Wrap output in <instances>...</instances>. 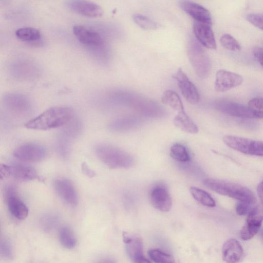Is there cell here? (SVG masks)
I'll return each instance as SVG.
<instances>
[{"mask_svg":"<svg viewBox=\"0 0 263 263\" xmlns=\"http://www.w3.org/2000/svg\"><path fill=\"white\" fill-rule=\"evenodd\" d=\"M98 263H116L115 260L111 258H107L103 259Z\"/></svg>","mask_w":263,"mask_h":263,"instance_id":"cell-39","label":"cell"},{"mask_svg":"<svg viewBox=\"0 0 263 263\" xmlns=\"http://www.w3.org/2000/svg\"><path fill=\"white\" fill-rule=\"evenodd\" d=\"M223 141L230 147L242 153L263 157V141L231 135L224 136Z\"/></svg>","mask_w":263,"mask_h":263,"instance_id":"cell-5","label":"cell"},{"mask_svg":"<svg viewBox=\"0 0 263 263\" xmlns=\"http://www.w3.org/2000/svg\"><path fill=\"white\" fill-rule=\"evenodd\" d=\"M248 107L253 118L263 119V98L255 97L248 102Z\"/></svg>","mask_w":263,"mask_h":263,"instance_id":"cell-30","label":"cell"},{"mask_svg":"<svg viewBox=\"0 0 263 263\" xmlns=\"http://www.w3.org/2000/svg\"><path fill=\"white\" fill-rule=\"evenodd\" d=\"M6 202L11 214L18 220H24L28 215V209L18 196L16 188L8 185L4 191Z\"/></svg>","mask_w":263,"mask_h":263,"instance_id":"cell-7","label":"cell"},{"mask_svg":"<svg viewBox=\"0 0 263 263\" xmlns=\"http://www.w3.org/2000/svg\"><path fill=\"white\" fill-rule=\"evenodd\" d=\"M243 78L239 74L224 69L217 71L214 88L218 92H224L240 85Z\"/></svg>","mask_w":263,"mask_h":263,"instance_id":"cell-12","label":"cell"},{"mask_svg":"<svg viewBox=\"0 0 263 263\" xmlns=\"http://www.w3.org/2000/svg\"><path fill=\"white\" fill-rule=\"evenodd\" d=\"M190 193L193 197L202 205L210 208L215 206V200L205 191L196 187H191Z\"/></svg>","mask_w":263,"mask_h":263,"instance_id":"cell-26","label":"cell"},{"mask_svg":"<svg viewBox=\"0 0 263 263\" xmlns=\"http://www.w3.org/2000/svg\"><path fill=\"white\" fill-rule=\"evenodd\" d=\"M72 31L79 42L86 46L91 48H100L104 45L103 37L96 29L79 25L73 26Z\"/></svg>","mask_w":263,"mask_h":263,"instance_id":"cell-9","label":"cell"},{"mask_svg":"<svg viewBox=\"0 0 263 263\" xmlns=\"http://www.w3.org/2000/svg\"><path fill=\"white\" fill-rule=\"evenodd\" d=\"M134 22L140 28L145 30H155L158 28V24L149 17L140 14H134Z\"/></svg>","mask_w":263,"mask_h":263,"instance_id":"cell-31","label":"cell"},{"mask_svg":"<svg viewBox=\"0 0 263 263\" xmlns=\"http://www.w3.org/2000/svg\"><path fill=\"white\" fill-rule=\"evenodd\" d=\"M214 107L219 111L233 117L241 118H253L248 106L227 100H217Z\"/></svg>","mask_w":263,"mask_h":263,"instance_id":"cell-15","label":"cell"},{"mask_svg":"<svg viewBox=\"0 0 263 263\" xmlns=\"http://www.w3.org/2000/svg\"><path fill=\"white\" fill-rule=\"evenodd\" d=\"M150 201L152 205L161 212H168L172 207V201L166 188L162 185L155 186L149 194Z\"/></svg>","mask_w":263,"mask_h":263,"instance_id":"cell-17","label":"cell"},{"mask_svg":"<svg viewBox=\"0 0 263 263\" xmlns=\"http://www.w3.org/2000/svg\"><path fill=\"white\" fill-rule=\"evenodd\" d=\"M66 128L61 133L58 141V147L61 155L66 156L69 150V145L73 137L79 133L80 126L72 120L66 125Z\"/></svg>","mask_w":263,"mask_h":263,"instance_id":"cell-21","label":"cell"},{"mask_svg":"<svg viewBox=\"0 0 263 263\" xmlns=\"http://www.w3.org/2000/svg\"><path fill=\"white\" fill-rule=\"evenodd\" d=\"M65 5L71 11L87 17H98L103 13L102 7L91 1L70 0L65 2Z\"/></svg>","mask_w":263,"mask_h":263,"instance_id":"cell-14","label":"cell"},{"mask_svg":"<svg viewBox=\"0 0 263 263\" xmlns=\"http://www.w3.org/2000/svg\"><path fill=\"white\" fill-rule=\"evenodd\" d=\"M1 178H11L21 182L34 180H42L37 171L33 167L21 165H10L1 164L0 165Z\"/></svg>","mask_w":263,"mask_h":263,"instance_id":"cell-6","label":"cell"},{"mask_svg":"<svg viewBox=\"0 0 263 263\" xmlns=\"http://www.w3.org/2000/svg\"><path fill=\"white\" fill-rule=\"evenodd\" d=\"M253 53L256 60L263 67V48L255 47L253 50Z\"/></svg>","mask_w":263,"mask_h":263,"instance_id":"cell-36","label":"cell"},{"mask_svg":"<svg viewBox=\"0 0 263 263\" xmlns=\"http://www.w3.org/2000/svg\"><path fill=\"white\" fill-rule=\"evenodd\" d=\"M263 221V206H254L247 215L246 222L240 230L241 238L248 240L259 231Z\"/></svg>","mask_w":263,"mask_h":263,"instance_id":"cell-10","label":"cell"},{"mask_svg":"<svg viewBox=\"0 0 263 263\" xmlns=\"http://www.w3.org/2000/svg\"><path fill=\"white\" fill-rule=\"evenodd\" d=\"M223 260L227 263H237L241 259L243 250L238 241L229 239L223 244L222 250Z\"/></svg>","mask_w":263,"mask_h":263,"instance_id":"cell-19","label":"cell"},{"mask_svg":"<svg viewBox=\"0 0 263 263\" xmlns=\"http://www.w3.org/2000/svg\"><path fill=\"white\" fill-rule=\"evenodd\" d=\"M8 107L19 114L28 113L30 109V103L24 96L17 94H10L5 98Z\"/></svg>","mask_w":263,"mask_h":263,"instance_id":"cell-22","label":"cell"},{"mask_svg":"<svg viewBox=\"0 0 263 263\" xmlns=\"http://www.w3.org/2000/svg\"><path fill=\"white\" fill-rule=\"evenodd\" d=\"M193 32L196 40L204 47L215 49L217 44L211 25L195 22L193 25Z\"/></svg>","mask_w":263,"mask_h":263,"instance_id":"cell-18","label":"cell"},{"mask_svg":"<svg viewBox=\"0 0 263 263\" xmlns=\"http://www.w3.org/2000/svg\"><path fill=\"white\" fill-rule=\"evenodd\" d=\"M174 124L185 133L196 134L198 132L197 126L185 110L178 112L174 119Z\"/></svg>","mask_w":263,"mask_h":263,"instance_id":"cell-23","label":"cell"},{"mask_svg":"<svg viewBox=\"0 0 263 263\" xmlns=\"http://www.w3.org/2000/svg\"><path fill=\"white\" fill-rule=\"evenodd\" d=\"M73 117V111L66 106H54L28 121L24 125L28 129L45 130L66 125Z\"/></svg>","mask_w":263,"mask_h":263,"instance_id":"cell-1","label":"cell"},{"mask_svg":"<svg viewBox=\"0 0 263 263\" xmlns=\"http://www.w3.org/2000/svg\"><path fill=\"white\" fill-rule=\"evenodd\" d=\"M180 8L196 22L211 25L212 18L209 11L202 5L189 1L179 3Z\"/></svg>","mask_w":263,"mask_h":263,"instance_id":"cell-16","label":"cell"},{"mask_svg":"<svg viewBox=\"0 0 263 263\" xmlns=\"http://www.w3.org/2000/svg\"><path fill=\"white\" fill-rule=\"evenodd\" d=\"M15 34L17 39L27 42L39 41L42 37L39 30L31 27L20 28L15 31Z\"/></svg>","mask_w":263,"mask_h":263,"instance_id":"cell-25","label":"cell"},{"mask_svg":"<svg viewBox=\"0 0 263 263\" xmlns=\"http://www.w3.org/2000/svg\"><path fill=\"white\" fill-rule=\"evenodd\" d=\"M0 252L4 257L9 259L12 257V250L10 243L7 240H4L1 243Z\"/></svg>","mask_w":263,"mask_h":263,"instance_id":"cell-35","label":"cell"},{"mask_svg":"<svg viewBox=\"0 0 263 263\" xmlns=\"http://www.w3.org/2000/svg\"><path fill=\"white\" fill-rule=\"evenodd\" d=\"M260 237H261V238L263 241V229L261 230L260 231Z\"/></svg>","mask_w":263,"mask_h":263,"instance_id":"cell-40","label":"cell"},{"mask_svg":"<svg viewBox=\"0 0 263 263\" xmlns=\"http://www.w3.org/2000/svg\"><path fill=\"white\" fill-rule=\"evenodd\" d=\"M220 41L222 46L228 50L237 52L241 49V46L238 42L229 34L222 35Z\"/></svg>","mask_w":263,"mask_h":263,"instance_id":"cell-32","label":"cell"},{"mask_svg":"<svg viewBox=\"0 0 263 263\" xmlns=\"http://www.w3.org/2000/svg\"><path fill=\"white\" fill-rule=\"evenodd\" d=\"M123 240L128 256L134 263H137L145 257L143 254V246L141 240L129 236L123 232Z\"/></svg>","mask_w":263,"mask_h":263,"instance_id":"cell-20","label":"cell"},{"mask_svg":"<svg viewBox=\"0 0 263 263\" xmlns=\"http://www.w3.org/2000/svg\"><path fill=\"white\" fill-rule=\"evenodd\" d=\"M95 152L99 159L110 168H127L134 162L129 153L114 146L99 144L95 147Z\"/></svg>","mask_w":263,"mask_h":263,"instance_id":"cell-3","label":"cell"},{"mask_svg":"<svg viewBox=\"0 0 263 263\" xmlns=\"http://www.w3.org/2000/svg\"><path fill=\"white\" fill-rule=\"evenodd\" d=\"M83 172L87 176L92 177L95 175V172L91 170L86 163H83L81 165Z\"/></svg>","mask_w":263,"mask_h":263,"instance_id":"cell-37","label":"cell"},{"mask_svg":"<svg viewBox=\"0 0 263 263\" xmlns=\"http://www.w3.org/2000/svg\"><path fill=\"white\" fill-rule=\"evenodd\" d=\"M187 55L196 75L200 78H206L211 70L210 59L199 42L190 37L187 44Z\"/></svg>","mask_w":263,"mask_h":263,"instance_id":"cell-4","label":"cell"},{"mask_svg":"<svg viewBox=\"0 0 263 263\" xmlns=\"http://www.w3.org/2000/svg\"><path fill=\"white\" fill-rule=\"evenodd\" d=\"M162 102L178 112L184 110V106L179 96L172 90L165 91L161 98Z\"/></svg>","mask_w":263,"mask_h":263,"instance_id":"cell-24","label":"cell"},{"mask_svg":"<svg viewBox=\"0 0 263 263\" xmlns=\"http://www.w3.org/2000/svg\"><path fill=\"white\" fill-rule=\"evenodd\" d=\"M247 19L253 25L263 30V15L251 13L247 16Z\"/></svg>","mask_w":263,"mask_h":263,"instance_id":"cell-34","label":"cell"},{"mask_svg":"<svg viewBox=\"0 0 263 263\" xmlns=\"http://www.w3.org/2000/svg\"><path fill=\"white\" fill-rule=\"evenodd\" d=\"M257 191L261 203L263 206V180L258 184Z\"/></svg>","mask_w":263,"mask_h":263,"instance_id":"cell-38","label":"cell"},{"mask_svg":"<svg viewBox=\"0 0 263 263\" xmlns=\"http://www.w3.org/2000/svg\"><path fill=\"white\" fill-rule=\"evenodd\" d=\"M148 254L155 263H176L172 255L158 249H151Z\"/></svg>","mask_w":263,"mask_h":263,"instance_id":"cell-29","label":"cell"},{"mask_svg":"<svg viewBox=\"0 0 263 263\" xmlns=\"http://www.w3.org/2000/svg\"><path fill=\"white\" fill-rule=\"evenodd\" d=\"M254 204L239 201L236 206V212L238 215H248L254 207Z\"/></svg>","mask_w":263,"mask_h":263,"instance_id":"cell-33","label":"cell"},{"mask_svg":"<svg viewBox=\"0 0 263 263\" xmlns=\"http://www.w3.org/2000/svg\"><path fill=\"white\" fill-rule=\"evenodd\" d=\"M59 240L65 248H73L77 244V239L73 231L67 227H62L59 231Z\"/></svg>","mask_w":263,"mask_h":263,"instance_id":"cell-27","label":"cell"},{"mask_svg":"<svg viewBox=\"0 0 263 263\" xmlns=\"http://www.w3.org/2000/svg\"><path fill=\"white\" fill-rule=\"evenodd\" d=\"M46 155L47 150L43 146L32 143L21 145L13 153V156L17 159L28 162L41 161Z\"/></svg>","mask_w":263,"mask_h":263,"instance_id":"cell-8","label":"cell"},{"mask_svg":"<svg viewBox=\"0 0 263 263\" xmlns=\"http://www.w3.org/2000/svg\"><path fill=\"white\" fill-rule=\"evenodd\" d=\"M203 184L209 189L220 195L229 196L239 201L254 204L256 198L248 188L228 181L207 178Z\"/></svg>","mask_w":263,"mask_h":263,"instance_id":"cell-2","label":"cell"},{"mask_svg":"<svg viewBox=\"0 0 263 263\" xmlns=\"http://www.w3.org/2000/svg\"><path fill=\"white\" fill-rule=\"evenodd\" d=\"M170 155L173 159L180 162H187L191 159L185 146L180 143H175L172 146Z\"/></svg>","mask_w":263,"mask_h":263,"instance_id":"cell-28","label":"cell"},{"mask_svg":"<svg viewBox=\"0 0 263 263\" xmlns=\"http://www.w3.org/2000/svg\"><path fill=\"white\" fill-rule=\"evenodd\" d=\"M174 78L186 100L191 104H197L200 99L199 93L185 73L181 68H179L174 74Z\"/></svg>","mask_w":263,"mask_h":263,"instance_id":"cell-11","label":"cell"},{"mask_svg":"<svg viewBox=\"0 0 263 263\" xmlns=\"http://www.w3.org/2000/svg\"><path fill=\"white\" fill-rule=\"evenodd\" d=\"M53 186L55 192L64 202L71 206L77 205V192L70 180L63 178H58L54 180Z\"/></svg>","mask_w":263,"mask_h":263,"instance_id":"cell-13","label":"cell"}]
</instances>
